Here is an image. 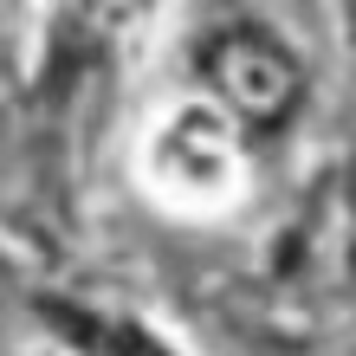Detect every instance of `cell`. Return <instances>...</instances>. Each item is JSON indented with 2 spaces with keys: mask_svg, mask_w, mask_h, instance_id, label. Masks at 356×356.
<instances>
[{
  "mask_svg": "<svg viewBox=\"0 0 356 356\" xmlns=\"http://www.w3.org/2000/svg\"><path fill=\"white\" fill-rule=\"evenodd\" d=\"M214 85L246 117H279L291 97V65L272 52V39H227L214 52Z\"/></svg>",
  "mask_w": 356,
  "mask_h": 356,
  "instance_id": "cell-2",
  "label": "cell"
},
{
  "mask_svg": "<svg viewBox=\"0 0 356 356\" xmlns=\"http://www.w3.org/2000/svg\"><path fill=\"white\" fill-rule=\"evenodd\" d=\"M156 175L169 195H188V201H220L234 188V156H227V136L214 130V117L188 111L175 117L169 130L156 136Z\"/></svg>",
  "mask_w": 356,
  "mask_h": 356,
  "instance_id": "cell-1",
  "label": "cell"
}]
</instances>
